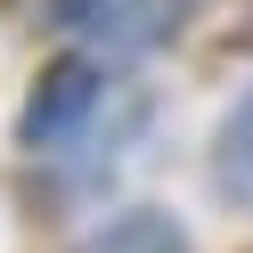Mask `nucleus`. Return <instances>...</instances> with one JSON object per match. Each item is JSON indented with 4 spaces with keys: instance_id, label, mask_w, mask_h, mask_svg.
I'll use <instances>...</instances> for the list:
<instances>
[{
    "instance_id": "f257e3e1",
    "label": "nucleus",
    "mask_w": 253,
    "mask_h": 253,
    "mask_svg": "<svg viewBox=\"0 0 253 253\" xmlns=\"http://www.w3.org/2000/svg\"><path fill=\"white\" fill-rule=\"evenodd\" d=\"M41 8L90 57H147L164 41H180V25L196 17V0H41Z\"/></svg>"
},
{
    "instance_id": "f03ea898",
    "label": "nucleus",
    "mask_w": 253,
    "mask_h": 253,
    "mask_svg": "<svg viewBox=\"0 0 253 253\" xmlns=\"http://www.w3.org/2000/svg\"><path fill=\"white\" fill-rule=\"evenodd\" d=\"M98 98H106V57L66 49L57 66H41V74H33V98H25L17 139H25L33 155H57L66 139H82V123L98 115Z\"/></svg>"
},
{
    "instance_id": "7ed1b4c3",
    "label": "nucleus",
    "mask_w": 253,
    "mask_h": 253,
    "mask_svg": "<svg viewBox=\"0 0 253 253\" xmlns=\"http://www.w3.org/2000/svg\"><path fill=\"white\" fill-rule=\"evenodd\" d=\"M74 253H196V245H188V229H180L171 212H155V204H131V212L98 220V229H90Z\"/></svg>"
},
{
    "instance_id": "20e7f679",
    "label": "nucleus",
    "mask_w": 253,
    "mask_h": 253,
    "mask_svg": "<svg viewBox=\"0 0 253 253\" xmlns=\"http://www.w3.org/2000/svg\"><path fill=\"white\" fill-rule=\"evenodd\" d=\"M212 180H220V196H237L253 212V90L220 115V131H212Z\"/></svg>"
}]
</instances>
